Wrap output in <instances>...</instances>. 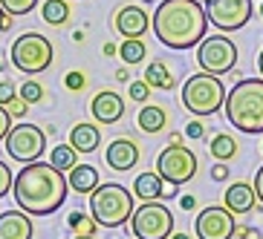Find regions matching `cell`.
I'll list each match as a JSON object with an SVG mask.
<instances>
[{"label":"cell","mask_w":263,"mask_h":239,"mask_svg":"<svg viewBox=\"0 0 263 239\" xmlns=\"http://www.w3.org/2000/svg\"><path fill=\"white\" fill-rule=\"evenodd\" d=\"M70 144L76 147L81 156L87 153H96L101 144V130L96 127V124H76L70 130Z\"/></svg>","instance_id":"d6986e66"},{"label":"cell","mask_w":263,"mask_h":239,"mask_svg":"<svg viewBox=\"0 0 263 239\" xmlns=\"http://www.w3.org/2000/svg\"><path fill=\"white\" fill-rule=\"evenodd\" d=\"M255 202H257V193H255V185H249V182H234V185L226 187L223 205L232 210L234 216L252 213V210H255Z\"/></svg>","instance_id":"e0dca14e"},{"label":"cell","mask_w":263,"mask_h":239,"mask_svg":"<svg viewBox=\"0 0 263 239\" xmlns=\"http://www.w3.org/2000/svg\"><path fill=\"white\" fill-rule=\"evenodd\" d=\"M12 98H17V86L12 81H0V107H6Z\"/></svg>","instance_id":"d6a6232c"},{"label":"cell","mask_w":263,"mask_h":239,"mask_svg":"<svg viewBox=\"0 0 263 239\" xmlns=\"http://www.w3.org/2000/svg\"><path fill=\"white\" fill-rule=\"evenodd\" d=\"M209 150L214 156V162H232L234 156H237V139L229 136V133H214L209 139Z\"/></svg>","instance_id":"7402d4cb"},{"label":"cell","mask_w":263,"mask_h":239,"mask_svg":"<svg viewBox=\"0 0 263 239\" xmlns=\"http://www.w3.org/2000/svg\"><path fill=\"white\" fill-rule=\"evenodd\" d=\"M147 26H154V17L147 15V9L136 6V3H127L116 12L113 17V29L122 35V38H142L147 32Z\"/></svg>","instance_id":"4fadbf2b"},{"label":"cell","mask_w":263,"mask_h":239,"mask_svg":"<svg viewBox=\"0 0 263 239\" xmlns=\"http://www.w3.org/2000/svg\"><path fill=\"white\" fill-rule=\"evenodd\" d=\"M168 139H171V144H182V133H171Z\"/></svg>","instance_id":"ee69618b"},{"label":"cell","mask_w":263,"mask_h":239,"mask_svg":"<svg viewBox=\"0 0 263 239\" xmlns=\"http://www.w3.org/2000/svg\"><path fill=\"white\" fill-rule=\"evenodd\" d=\"M64 84H67V90H70V93H81V90H84V84H87V78H84V72H81V70H72V72H67Z\"/></svg>","instance_id":"1f68e13d"},{"label":"cell","mask_w":263,"mask_h":239,"mask_svg":"<svg viewBox=\"0 0 263 239\" xmlns=\"http://www.w3.org/2000/svg\"><path fill=\"white\" fill-rule=\"evenodd\" d=\"M41 17H44V24H49V26H64L70 20V0H44Z\"/></svg>","instance_id":"603a6c76"},{"label":"cell","mask_w":263,"mask_h":239,"mask_svg":"<svg viewBox=\"0 0 263 239\" xmlns=\"http://www.w3.org/2000/svg\"><path fill=\"white\" fill-rule=\"evenodd\" d=\"M12 187H15V173L9 170L6 162H0V199H3Z\"/></svg>","instance_id":"4dcf8cb0"},{"label":"cell","mask_w":263,"mask_h":239,"mask_svg":"<svg viewBox=\"0 0 263 239\" xmlns=\"http://www.w3.org/2000/svg\"><path fill=\"white\" fill-rule=\"evenodd\" d=\"M252 185H255L257 202H263V167H260V170H257V173H255V182H252Z\"/></svg>","instance_id":"f35d334b"},{"label":"cell","mask_w":263,"mask_h":239,"mask_svg":"<svg viewBox=\"0 0 263 239\" xmlns=\"http://www.w3.org/2000/svg\"><path fill=\"white\" fill-rule=\"evenodd\" d=\"M9 58H12V67L21 70L24 75H41V72H47L52 67L55 47L49 44V38H44L38 32H26L12 44Z\"/></svg>","instance_id":"8992f818"},{"label":"cell","mask_w":263,"mask_h":239,"mask_svg":"<svg viewBox=\"0 0 263 239\" xmlns=\"http://www.w3.org/2000/svg\"><path fill=\"white\" fill-rule=\"evenodd\" d=\"M237 236H240V239H263V233L255 231V228H243V225H240V228H237Z\"/></svg>","instance_id":"74e56055"},{"label":"cell","mask_w":263,"mask_h":239,"mask_svg":"<svg viewBox=\"0 0 263 239\" xmlns=\"http://www.w3.org/2000/svg\"><path fill=\"white\" fill-rule=\"evenodd\" d=\"M116 81H130V70H119L116 72Z\"/></svg>","instance_id":"7bdbcfd3"},{"label":"cell","mask_w":263,"mask_h":239,"mask_svg":"<svg viewBox=\"0 0 263 239\" xmlns=\"http://www.w3.org/2000/svg\"><path fill=\"white\" fill-rule=\"evenodd\" d=\"M104 159H107V164L113 170L124 173V170L136 167V162H139V144H136L133 139H127V136H119V139H113L107 144Z\"/></svg>","instance_id":"2e32d148"},{"label":"cell","mask_w":263,"mask_h":239,"mask_svg":"<svg viewBox=\"0 0 263 239\" xmlns=\"http://www.w3.org/2000/svg\"><path fill=\"white\" fill-rule=\"evenodd\" d=\"M145 3H154V0H145Z\"/></svg>","instance_id":"681fc988"},{"label":"cell","mask_w":263,"mask_h":239,"mask_svg":"<svg viewBox=\"0 0 263 239\" xmlns=\"http://www.w3.org/2000/svg\"><path fill=\"white\" fill-rule=\"evenodd\" d=\"M211 179H214V182H226V179H229V164L217 162L214 167H211Z\"/></svg>","instance_id":"8d00e7d4"},{"label":"cell","mask_w":263,"mask_h":239,"mask_svg":"<svg viewBox=\"0 0 263 239\" xmlns=\"http://www.w3.org/2000/svg\"><path fill=\"white\" fill-rule=\"evenodd\" d=\"M0 6L12 17H21V15H29L32 9L38 6V0H0Z\"/></svg>","instance_id":"83f0119b"},{"label":"cell","mask_w":263,"mask_h":239,"mask_svg":"<svg viewBox=\"0 0 263 239\" xmlns=\"http://www.w3.org/2000/svg\"><path fill=\"white\" fill-rule=\"evenodd\" d=\"M171 239H191V236H188V233H174Z\"/></svg>","instance_id":"bcb514c9"},{"label":"cell","mask_w":263,"mask_h":239,"mask_svg":"<svg viewBox=\"0 0 263 239\" xmlns=\"http://www.w3.org/2000/svg\"><path fill=\"white\" fill-rule=\"evenodd\" d=\"M35 225H32L29 213L24 210H6L0 213V239H32Z\"/></svg>","instance_id":"ac0fdd59"},{"label":"cell","mask_w":263,"mask_h":239,"mask_svg":"<svg viewBox=\"0 0 263 239\" xmlns=\"http://www.w3.org/2000/svg\"><path fill=\"white\" fill-rule=\"evenodd\" d=\"M205 15L217 32H237L252 17V0H205Z\"/></svg>","instance_id":"8fae6325"},{"label":"cell","mask_w":263,"mask_h":239,"mask_svg":"<svg viewBox=\"0 0 263 239\" xmlns=\"http://www.w3.org/2000/svg\"><path fill=\"white\" fill-rule=\"evenodd\" d=\"M67 225H70L76 233H81V236H96V231H99V222H96L93 216L81 213V210H72V213L67 216Z\"/></svg>","instance_id":"4316f807"},{"label":"cell","mask_w":263,"mask_h":239,"mask_svg":"<svg viewBox=\"0 0 263 239\" xmlns=\"http://www.w3.org/2000/svg\"><path fill=\"white\" fill-rule=\"evenodd\" d=\"M101 52L107 55V58H113V55H119V47H116V44H104V47H101Z\"/></svg>","instance_id":"b9f144b4"},{"label":"cell","mask_w":263,"mask_h":239,"mask_svg":"<svg viewBox=\"0 0 263 239\" xmlns=\"http://www.w3.org/2000/svg\"><path fill=\"white\" fill-rule=\"evenodd\" d=\"M12 24H15V20H12V15H9V12H6L3 6H0V32H6Z\"/></svg>","instance_id":"ab89813d"},{"label":"cell","mask_w":263,"mask_h":239,"mask_svg":"<svg viewBox=\"0 0 263 239\" xmlns=\"http://www.w3.org/2000/svg\"><path fill=\"white\" fill-rule=\"evenodd\" d=\"M226 90L223 81L209 72H197L182 84V104L191 116H217L226 104Z\"/></svg>","instance_id":"5b68a950"},{"label":"cell","mask_w":263,"mask_h":239,"mask_svg":"<svg viewBox=\"0 0 263 239\" xmlns=\"http://www.w3.org/2000/svg\"><path fill=\"white\" fill-rule=\"evenodd\" d=\"M130 231L136 239H171L174 213L165 202H142L130 216Z\"/></svg>","instance_id":"52a82bcc"},{"label":"cell","mask_w":263,"mask_h":239,"mask_svg":"<svg viewBox=\"0 0 263 239\" xmlns=\"http://www.w3.org/2000/svg\"><path fill=\"white\" fill-rule=\"evenodd\" d=\"M136 121H139V130H142V133H147V136H156V133H162L165 127H168V113H165V107L145 104V107L139 110Z\"/></svg>","instance_id":"ffe728a7"},{"label":"cell","mask_w":263,"mask_h":239,"mask_svg":"<svg viewBox=\"0 0 263 239\" xmlns=\"http://www.w3.org/2000/svg\"><path fill=\"white\" fill-rule=\"evenodd\" d=\"M49 164H52L55 170H61V173H70L72 167H78V150L72 144L52 147V153H49Z\"/></svg>","instance_id":"d4e9b609"},{"label":"cell","mask_w":263,"mask_h":239,"mask_svg":"<svg viewBox=\"0 0 263 239\" xmlns=\"http://www.w3.org/2000/svg\"><path fill=\"white\" fill-rule=\"evenodd\" d=\"M154 35L168 49L200 47L209 29V15L200 0H162L154 12Z\"/></svg>","instance_id":"7a4b0ae2"},{"label":"cell","mask_w":263,"mask_h":239,"mask_svg":"<svg viewBox=\"0 0 263 239\" xmlns=\"http://www.w3.org/2000/svg\"><path fill=\"white\" fill-rule=\"evenodd\" d=\"M145 81L154 86V90H174V84H177V81H174V72H171L162 61H151L147 63Z\"/></svg>","instance_id":"cb8c5ba5"},{"label":"cell","mask_w":263,"mask_h":239,"mask_svg":"<svg viewBox=\"0 0 263 239\" xmlns=\"http://www.w3.org/2000/svg\"><path fill=\"white\" fill-rule=\"evenodd\" d=\"M9 130H12V113L6 107H0V141L9 136Z\"/></svg>","instance_id":"d590c367"},{"label":"cell","mask_w":263,"mask_h":239,"mask_svg":"<svg viewBox=\"0 0 263 239\" xmlns=\"http://www.w3.org/2000/svg\"><path fill=\"white\" fill-rule=\"evenodd\" d=\"M260 17H263V3H260Z\"/></svg>","instance_id":"c3c4849f"},{"label":"cell","mask_w":263,"mask_h":239,"mask_svg":"<svg viewBox=\"0 0 263 239\" xmlns=\"http://www.w3.org/2000/svg\"><path fill=\"white\" fill-rule=\"evenodd\" d=\"M185 136L188 139H202V136H205V124L202 121H197V118H194V121H188V127H185Z\"/></svg>","instance_id":"e575fe53"},{"label":"cell","mask_w":263,"mask_h":239,"mask_svg":"<svg viewBox=\"0 0 263 239\" xmlns=\"http://www.w3.org/2000/svg\"><path fill=\"white\" fill-rule=\"evenodd\" d=\"M3 144H6V156L12 162L32 164L47 150V133L35 124H15L9 130V136L3 139Z\"/></svg>","instance_id":"9c48e42d"},{"label":"cell","mask_w":263,"mask_h":239,"mask_svg":"<svg viewBox=\"0 0 263 239\" xmlns=\"http://www.w3.org/2000/svg\"><path fill=\"white\" fill-rule=\"evenodd\" d=\"M90 116L99 124H116L124 116V98L113 90H99L90 101Z\"/></svg>","instance_id":"5bb4252c"},{"label":"cell","mask_w":263,"mask_h":239,"mask_svg":"<svg viewBox=\"0 0 263 239\" xmlns=\"http://www.w3.org/2000/svg\"><path fill=\"white\" fill-rule=\"evenodd\" d=\"M197 156L185 144H168L156 159V173L168 182V185H188L197 176Z\"/></svg>","instance_id":"30bf717a"},{"label":"cell","mask_w":263,"mask_h":239,"mask_svg":"<svg viewBox=\"0 0 263 239\" xmlns=\"http://www.w3.org/2000/svg\"><path fill=\"white\" fill-rule=\"evenodd\" d=\"M72 239H96V236H81V233H76Z\"/></svg>","instance_id":"7dc6e473"},{"label":"cell","mask_w":263,"mask_h":239,"mask_svg":"<svg viewBox=\"0 0 263 239\" xmlns=\"http://www.w3.org/2000/svg\"><path fill=\"white\" fill-rule=\"evenodd\" d=\"M133 210V193L124 185L116 182H101L93 193H90V216L101 228H122L124 222H130Z\"/></svg>","instance_id":"277c9868"},{"label":"cell","mask_w":263,"mask_h":239,"mask_svg":"<svg viewBox=\"0 0 263 239\" xmlns=\"http://www.w3.org/2000/svg\"><path fill=\"white\" fill-rule=\"evenodd\" d=\"M151 90H154V86L147 84L145 78H142V81H130V90H127V93H130V98L133 101H139V104H147V98H151Z\"/></svg>","instance_id":"f546056e"},{"label":"cell","mask_w":263,"mask_h":239,"mask_svg":"<svg viewBox=\"0 0 263 239\" xmlns=\"http://www.w3.org/2000/svg\"><path fill=\"white\" fill-rule=\"evenodd\" d=\"M194 233L197 239H232L237 236V222L229 208H202L194 222Z\"/></svg>","instance_id":"7c38bea8"},{"label":"cell","mask_w":263,"mask_h":239,"mask_svg":"<svg viewBox=\"0 0 263 239\" xmlns=\"http://www.w3.org/2000/svg\"><path fill=\"white\" fill-rule=\"evenodd\" d=\"M21 98H24L26 104H38V101H44V86H41L38 81H26V84L21 86Z\"/></svg>","instance_id":"f1b7e54d"},{"label":"cell","mask_w":263,"mask_h":239,"mask_svg":"<svg viewBox=\"0 0 263 239\" xmlns=\"http://www.w3.org/2000/svg\"><path fill=\"white\" fill-rule=\"evenodd\" d=\"M70 190V182L61 170H55L49 162L24 164V170L15 176V202L17 208L29 216H49L64 205Z\"/></svg>","instance_id":"6da1fadb"},{"label":"cell","mask_w":263,"mask_h":239,"mask_svg":"<svg viewBox=\"0 0 263 239\" xmlns=\"http://www.w3.org/2000/svg\"><path fill=\"white\" fill-rule=\"evenodd\" d=\"M179 185H168L159 173H139L133 182V196H139L142 202H156V199H168L177 196Z\"/></svg>","instance_id":"9a60e30c"},{"label":"cell","mask_w":263,"mask_h":239,"mask_svg":"<svg viewBox=\"0 0 263 239\" xmlns=\"http://www.w3.org/2000/svg\"><path fill=\"white\" fill-rule=\"evenodd\" d=\"M179 208L194 210V208H197V199H194V196H182V199H179Z\"/></svg>","instance_id":"60d3db41"},{"label":"cell","mask_w":263,"mask_h":239,"mask_svg":"<svg viewBox=\"0 0 263 239\" xmlns=\"http://www.w3.org/2000/svg\"><path fill=\"white\" fill-rule=\"evenodd\" d=\"M67 182H70V187H72L76 193H87V196H90V193H93L96 187L101 185L99 170H96L93 164H78V167H72Z\"/></svg>","instance_id":"44dd1931"},{"label":"cell","mask_w":263,"mask_h":239,"mask_svg":"<svg viewBox=\"0 0 263 239\" xmlns=\"http://www.w3.org/2000/svg\"><path fill=\"white\" fill-rule=\"evenodd\" d=\"M145 55H147V47L142 44V38H124V44L119 47V58H122L124 63H130V67L142 63Z\"/></svg>","instance_id":"484cf974"},{"label":"cell","mask_w":263,"mask_h":239,"mask_svg":"<svg viewBox=\"0 0 263 239\" xmlns=\"http://www.w3.org/2000/svg\"><path fill=\"white\" fill-rule=\"evenodd\" d=\"M197 63L209 75H229L237 67V47L226 35H205L197 47Z\"/></svg>","instance_id":"ba28073f"},{"label":"cell","mask_w":263,"mask_h":239,"mask_svg":"<svg viewBox=\"0 0 263 239\" xmlns=\"http://www.w3.org/2000/svg\"><path fill=\"white\" fill-rule=\"evenodd\" d=\"M26 107H29V104L21 98V93H17V98H12V101L6 104V110L12 113V118H15V116H26Z\"/></svg>","instance_id":"836d02e7"},{"label":"cell","mask_w":263,"mask_h":239,"mask_svg":"<svg viewBox=\"0 0 263 239\" xmlns=\"http://www.w3.org/2000/svg\"><path fill=\"white\" fill-rule=\"evenodd\" d=\"M226 118L234 130L257 136L263 133V78H243L226 93Z\"/></svg>","instance_id":"3957f363"},{"label":"cell","mask_w":263,"mask_h":239,"mask_svg":"<svg viewBox=\"0 0 263 239\" xmlns=\"http://www.w3.org/2000/svg\"><path fill=\"white\" fill-rule=\"evenodd\" d=\"M257 72H260V78H263V49H260V55H257Z\"/></svg>","instance_id":"f6af8a7d"}]
</instances>
